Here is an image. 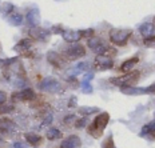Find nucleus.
<instances>
[{"mask_svg": "<svg viewBox=\"0 0 155 148\" xmlns=\"http://www.w3.org/2000/svg\"><path fill=\"white\" fill-rule=\"evenodd\" d=\"M108 121H110V115L107 112H101V114L92 120V123L88 125L87 132H88V135H91L94 139H99L103 135V132H104Z\"/></svg>", "mask_w": 155, "mask_h": 148, "instance_id": "obj_1", "label": "nucleus"}, {"mask_svg": "<svg viewBox=\"0 0 155 148\" xmlns=\"http://www.w3.org/2000/svg\"><path fill=\"white\" fill-rule=\"evenodd\" d=\"M87 46L91 48V50L96 55H106V56H111V55L116 53V51L114 50V48H111L110 46H107V44H106L102 39H99V37H96V36H91V37H90Z\"/></svg>", "mask_w": 155, "mask_h": 148, "instance_id": "obj_2", "label": "nucleus"}, {"mask_svg": "<svg viewBox=\"0 0 155 148\" xmlns=\"http://www.w3.org/2000/svg\"><path fill=\"white\" fill-rule=\"evenodd\" d=\"M139 76H140L139 71H128L122 76H116V78L110 79V82L118 87H131L139 80Z\"/></svg>", "mask_w": 155, "mask_h": 148, "instance_id": "obj_3", "label": "nucleus"}, {"mask_svg": "<svg viewBox=\"0 0 155 148\" xmlns=\"http://www.w3.org/2000/svg\"><path fill=\"white\" fill-rule=\"evenodd\" d=\"M131 35L132 31L128 28H114L110 31V40L115 46H126Z\"/></svg>", "mask_w": 155, "mask_h": 148, "instance_id": "obj_4", "label": "nucleus"}, {"mask_svg": "<svg viewBox=\"0 0 155 148\" xmlns=\"http://www.w3.org/2000/svg\"><path fill=\"white\" fill-rule=\"evenodd\" d=\"M86 55V48L82 44H75V46L68 47L63 52V57L66 60H78L80 57H83Z\"/></svg>", "mask_w": 155, "mask_h": 148, "instance_id": "obj_5", "label": "nucleus"}, {"mask_svg": "<svg viewBox=\"0 0 155 148\" xmlns=\"http://www.w3.org/2000/svg\"><path fill=\"white\" fill-rule=\"evenodd\" d=\"M96 69L99 71H106V69H111L114 67V60L111 59V56H106V55H98L94 60Z\"/></svg>", "mask_w": 155, "mask_h": 148, "instance_id": "obj_6", "label": "nucleus"}, {"mask_svg": "<svg viewBox=\"0 0 155 148\" xmlns=\"http://www.w3.org/2000/svg\"><path fill=\"white\" fill-rule=\"evenodd\" d=\"M40 89L41 91H47V92H58L60 89V84L58 80H55L54 78H46L43 79V82L40 83Z\"/></svg>", "mask_w": 155, "mask_h": 148, "instance_id": "obj_7", "label": "nucleus"}, {"mask_svg": "<svg viewBox=\"0 0 155 148\" xmlns=\"http://www.w3.org/2000/svg\"><path fill=\"white\" fill-rule=\"evenodd\" d=\"M47 60L50 64H52L55 68H64V66H66V59L62 55L55 52V51H50L47 53Z\"/></svg>", "mask_w": 155, "mask_h": 148, "instance_id": "obj_8", "label": "nucleus"}, {"mask_svg": "<svg viewBox=\"0 0 155 148\" xmlns=\"http://www.w3.org/2000/svg\"><path fill=\"white\" fill-rule=\"evenodd\" d=\"M30 35L32 39H36V40H40V41H46L48 37H50V31L44 30V28H40L38 27H32L30 30Z\"/></svg>", "mask_w": 155, "mask_h": 148, "instance_id": "obj_9", "label": "nucleus"}, {"mask_svg": "<svg viewBox=\"0 0 155 148\" xmlns=\"http://www.w3.org/2000/svg\"><path fill=\"white\" fill-rule=\"evenodd\" d=\"M82 146V141H80L79 136L76 135H71L67 139H64L60 144V148H80Z\"/></svg>", "mask_w": 155, "mask_h": 148, "instance_id": "obj_10", "label": "nucleus"}, {"mask_svg": "<svg viewBox=\"0 0 155 148\" xmlns=\"http://www.w3.org/2000/svg\"><path fill=\"white\" fill-rule=\"evenodd\" d=\"M12 99H16V100H34L35 99V92L32 88H24L23 91L18 92V94L12 95Z\"/></svg>", "mask_w": 155, "mask_h": 148, "instance_id": "obj_11", "label": "nucleus"}, {"mask_svg": "<svg viewBox=\"0 0 155 148\" xmlns=\"http://www.w3.org/2000/svg\"><path fill=\"white\" fill-rule=\"evenodd\" d=\"M63 39L67 41V43H78L82 37L79 31H74V30H66L62 32Z\"/></svg>", "mask_w": 155, "mask_h": 148, "instance_id": "obj_12", "label": "nucleus"}, {"mask_svg": "<svg viewBox=\"0 0 155 148\" xmlns=\"http://www.w3.org/2000/svg\"><path fill=\"white\" fill-rule=\"evenodd\" d=\"M27 23L31 25V27H38L40 24V14L36 8L31 9L30 12L27 14Z\"/></svg>", "mask_w": 155, "mask_h": 148, "instance_id": "obj_13", "label": "nucleus"}, {"mask_svg": "<svg viewBox=\"0 0 155 148\" xmlns=\"http://www.w3.org/2000/svg\"><path fill=\"white\" fill-rule=\"evenodd\" d=\"M120 92L124 95H144L146 94V88H142V87H120Z\"/></svg>", "mask_w": 155, "mask_h": 148, "instance_id": "obj_14", "label": "nucleus"}, {"mask_svg": "<svg viewBox=\"0 0 155 148\" xmlns=\"http://www.w3.org/2000/svg\"><path fill=\"white\" fill-rule=\"evenodd\" d=\"M16 128L15 123L8 117H0V131L3 132H11Z\"/></svg>", "mask_w": 155, "mask_h": 148, "instance_id": "obj_15", "label": "nucleus"}, {"mask_svg": "<svg viewBox=\"0 0 155 148\" xmlns=\"http://www.w3.org/2000/svg\"><path fill=\"white\" fill-rule=\"evenodd\" d=\"M154 31H155V25L154 23H143L139 27V32H140V35L143 37H148V36H151V35L154 34Z\"/></svg>", "mask_w": 155, "mask_h": 148, "instance_id": "obj_16", "label": "nucleus"}, {"mask_svg": "<svg viewBox=\"0 0 155 148\" xmlns=\"http://www.w3.org/2000/svg\"><path fill=\"white\" fill-rule=\"evenodd\" d=\"M138 62H139V57H138V56L126 60V62H123L120 64V71H122V72H128V71H132V67H134Z\"/></svg>", "mask_w": 155, "mask_h": 148, "instance_id": "obj_17", "label": "nucleus"}, {"mask_svg": "<svg viewBox=\"0 0 155 148\" xmlns=\"http://www.w3.org/2000/svg\"><path fill=\"white\" fill-rule=\"evenodd\" d=\"M25 140L28 141V144L36 147V146H39V144H41V140L43 139H41L40 135L34 134V132H28V134H25Z\"/></svg>", "mask_w": 155, "mask_h": 148, "instance_id": "obj_18", "label": "nucleus"}, {"mask_svg": "<svg viewBox=\"0 0 155 148\" xmlns=\"http://www.w3.org/2000/svg\"><path fill=\"white\" fill-rule=\"evenodd\" d=\"M32 46V40L31 39H23V40H20L18 44H16V47H15V50L18 51V52H25V51H28L31 48Z\"/></svg>", "mask_w": 155, "mask_h": 148, "instance_id": "obj_19", "label": "nucleus"}, {"mask_svg": "<svg viewBox=\"0 0 155 148\" xmlns=\"http://www.w3.org/2000/svg\"><path fill=\"white\" fill-rule=\"evenodd\" d=\"M8 21L12 25H20L23 23V16L20 14H18V12H11L8 16Z\"/></svg>", "mask_w": 155, "mask_h": 148, "instance_id": "obj_20", "label": "nucleus"}, {"mask_svg": "<svg viewBox=\"0 0 155 148\" xmlns=\"http://www.w3.org/2000/svg\"><path fill=\"white\" fill-rule=\"evenodd\" d=\"M47 139L48 140H55V139H60L62 137V132H60L58 128H50L47 131Z\"/></svg>", "mask_w": 155, "mask_h": 148, "instance_id": "obj_21", "label": "nucleus"}, {"mask_svg": "<svg viewBox=\"0 0 155 148\" xmlns=\"http://www.w3.org/2000/svg\"><path fill=\"white\" fill-rule=\"evenodd\" d=\"M154 130H155V120L142 127V131H140L139 136H146V135H148V134H151V132H153Z\"/></svg>", "mask_w": 155, "mask_h": 148, "instance_id": "obj_22", "label": "nucleus"}, {"mask_svg": "<svg viewBox=\"0 0 155 148\" xmlns=\"http://www.w3.org/2000/svg\"><path fill=\"white\" fill-rule=\"evenodd\" d=\"M87 68V63H79L78 66L75 67V68H72V69H70L68 71V75L71 76H75L78 75V73H80V72H83Z\"/></svg>", "mask_w": 155, "mask_h": 148, "instance_id": "obj_23", "label": "nucleus"}, {"mask_svg": "<svg viewBox=\"0 0 155 148\" xmlns=\"http://www.w3.org/2000/svg\"><path fill=\"white\" fill-rule=\"evenodd\" d=\"M98 111H99V108H96V107H82V108H79V112L82 115H84V116L95 114V112H98Z\"/></svg>", "mask_w": 155, "mask_h": 148, "instance_id": "obj_24", "label": "nucleus"}, {"mask_svg": "<svg viewBox=\"0 0 155 148\" xmlns=\"http://www.w3.org/2000/svg\"><path fill=\"white\" fill-rule=\"evenodd\" d=\"M143 44L148 48H155V35H151L148 37H144Z\"/></svg>", "mask_w": 155, "mask_h": 148, "instance_id": "obj_25", "label": "nucleus"}, {"mask_svg": "<svg viewBox=\"0 0 155 148\" xmlns=\"http://www.w3.org/2000/svg\"><path fill=\"white\" fill-rule=\"evenodd\" d=\"M102 148H115V143H114V137H112V135H110L107 139L103 141Z\"/></svg>", "mask_w": 155, "mask_h": 148, "instance_id": "obj_26", "label": "nucleus"}, {"mask_svg": "<svg viewBox=\"0 0 155 148\" xmlns=\"http://www.w3.org/2000/svg\"><path fill=\"white\" fill-rule=\"evenodd\" d=\"M92 85L90 84V82H87V80H84V82L82 83V92L83 94H92Z\"/></svg>", "mask_w": 155, "mask_h": 148, "instance_id": "obj_27", "label": "nucleus"}, {"mask_svg": "<svg viewBox=\"0 0 155 148\" xmlns=\"http://www.w3.org/2000/svg\"><path fill=\"white\" fill-rule=\"evenodd\" d=\"M79 32H80V35H82V36H86V37L94 36V30H92V28H88V30H82Z\"/></svg>", "mask_w": 155, "mask_h": 148, "instance_id": "obj_28", "label": "nucleus"}, {"mask_svg": "<svg viewBox=\"0 0 155 148\" xmlns=\"http://www.w3.org/2000/svg\"><path fill=\"white\" fill-rule=\"evenodd\" d=\"M86 124H87V117H82V119H79V120L75 121V127L76 128H82V127H84Z\"/></svg>", "mask_w": 155, "mask_h": 148, "instance_id": "obj_29", "label": "nucleus"}, {"mask_svg": "<svg viewBox=\"0 0 155 148\" xmlns=\"http://www.w3.org/2000/svg\"><path fill=\"white\" fill-rule=\"evenodd\" d=\"M12 109H14V105H4V107H3V104H2L0 105V114H8Z\"/></svg>", "mask_w": 155, "mask_h": 148, "instance_id": "obj_30", "label": "nucleus"}, {"mask_svg": "<svg viewBox=\"0 0 155 148\" xmlns=\"http://www.w3.org/2000/svg\"><path fill=\"white\" fill-rule=\"evenodd\" d=\"M5 101H7V94L4 91H0V105L4 104Z\"/></svg>", "mask_w": 155, "mask_h": 148, "instance_id": "obj_31", "label": "nucleus"}, {"mask_svg": "<svg viewBox=\"0 0 155 148\" xmlns=\"http://www.w3.org/2000/svg\"><path fill=\"white\" fill-rule=\"evenodd\" d=\"M12 11H14V5H12L11 3H7V4H5V7H4V12H5V14H11Z\"/></svg>", "mask_w": 155, "mask_h": 148, "instance_id": "obj_32", "label": "nucleus"}, {"mask_svg": "<svg viewBox=\"0 0 155 148\" xmlns=\"http://www.w3.org/2000/svg\"><path fill=\"white\" fill-rule=\"evenodd\" d=\"M146 94H155V83L146 87Z\"/></svg>", "mask_w": 155, "mask_h": 148, "instance_id": "obj_33", "label": "nucleus"}, {"mask_svg": "<svg viewBox=\"0 0 155 148\" xmlns=\"http://www.w3.org/2000/svg\"><path fill=\"white\" fill-rule=\"evenodd\" d=\"M74 119H75V116H74V115H70V116H66V117L63 119V120H64L63 123H64V124H70L71 121L74 120Z\"/></svg>", "mask_w": 155, "mask_h": 148, "instance_id": "obj_34", "label": "nucleus"}, {"mask_svg": "<svg viewBox=\"0 0 155 148\" xmlns=\"http://www.w3.org/2000/svg\"><path fill=\"white\" fill-rule=\"evenodd\" d=\"M52 31L55 32V34H58V32H59V34H62L64 30H62V27H60V25H55V27L52 28Z\"/></svg>", "mask_w": 155, "mask_h": 148, "instance_id": "obj_35", "label": "nucleus"}, {"mask_svg": "<svg viewBox=\"0 0 155 148\" xmlns=\"http://www.w3.org/2000/svg\"><path fill=\"white\" fill-rule=\"evenodd\" d=\"M51 121H52V116H51V115H48V116L46 117V120L43 121V125H47V124H50Z\"/></svg>", "mask_w": 155, "mask_h": 148, "instance_id": "obj_36", "label": "nucleus"}, {"mask_svg": "<svg viewBox=\"0 0 155 148\" xmlns=\"http://www.w3.org/2000/svg\"><path fill=\"white\" fill-rule=\"evenodd\" d=\"M27 146L25 144H23V143H15L14 144V148H25Z\"/></svg>", "mask_w": 155, "mask_h": 148, "instance_id": "obj_37", "label": "nucleus"}, {"mask_svg": "<svg viewBox=\"0 0 155 148\" xmlns=\"http://www.w3.org/2000/svg\"><path fill=\"white\" fill-rule=\"evenodd\" d=\"M92 78H94L92 73H87V75L84 76V80H87V82H90V80H92Z\"/></svg>", "mask_w": 155, "mask_h": 148, "instance_id": "obj_38", "label": "nucleus"}, {"mask_svg": "<svg viewBox=\"0 0 155 148\" xmlns=\"http://www.w3.org/2000/svg\"><path fill=\"white\" fill-rule=\"evenodd\" d=\"M151 134H153V136H154V139H155V130L153 131V132H151Z\"/></svg>", "mask_w": 155, "mask_h": 148, "instance_id": "obj_39", "label": "nucleus"}, {"mask_svg": "<svg viewBox=\"0 0 155 148\" xmlns=\"http://www.w3.org/2000/svg\"><path fill=\"white\" fill-rule=\"evenodd\" d=\"M154 25H155V18H154Z\"/></svg>", "mask_w": 155, "mask_h": 148, "instance_id": "obj_40", "label": "nucleus"}]
</instances>
